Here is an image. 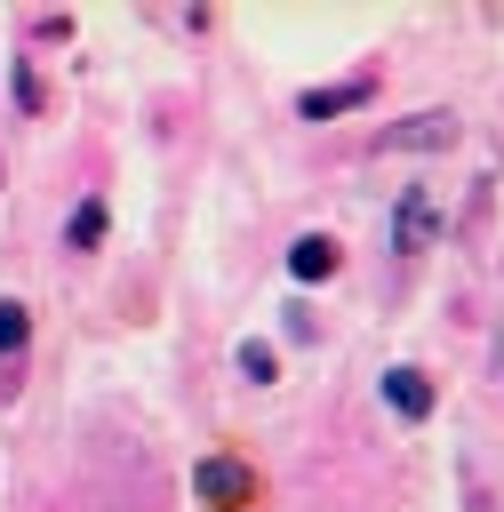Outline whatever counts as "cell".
<instances>
[{
    "label": "cell",
    "mask_w": 504,
    "mask_h": 512,
    "mask_svg": "<svg viewBox=\"0 0 504 512\" xmlns=\"http://www.w3.org/2000/svg\"><path fill=\"white\" fill-rule=\"evenodd\" d=\"M192 488H200V504H208V512H240V504L256 496V472H248L240 456H208V464L192 472Z\"/></svg>",
    "instance_id": "6da1fadb"
},
{
    "label": "cell",
    "mask_w": 504,
    "mask_h": 512,
    "mask_svg": "<svg viewBox=\"0 0 504 512\" xmlns=\"http://www.w3.org/2000/svg\"><path fill=\"white\" fill-rule=\"evenodd\" d=\"M432 232H440V208H432L424 184H408V192H400V216H392V248L416 256V248H432Z\"/></svg>",
    "instance_id": "7a4b0ae2"
},
{
    "label": "cell",
    "mask_w": 504,
    "mask_h": 512,
    "mask_svg": "<svg viewBox=\"0 0 504 512\" xmlns=\"http://www.w3.org/2000/svg\"><path fill=\"white\" fill-rule=\"evenodd\" d=\"M448 144H456V120L448 112H424V120H400V128L376 136V152H448Z\"/></svg>",
    "instance_id": "3957f363"
},
{
    "label": "cell",
    "mask_w": 504,
    "mask_h": 512,
    "mask_svg": "<svg viewBox=\"0 0 504 512\" xmlns=\"http://www.w3.org/2000/svg\"><path fill=\"white\" fill-rule=\"evenodd\" d=\"M368 88H376L368 72H360V80H336V88H312V96H296V120H336V112H352Z\"/></svg>",
    "instance_id": "277c9868"
},
{
    "label": "cell",
    "mask_w": 504,
    "mask_h": 512,
    "mask_svg": "<svg viewBox=\"0 0 504 512\" xmlns=\"http://www.w3.org/2000/svg\"><path fill=\"white\" fill-rule=\"evenodd\" d=\"M336 264H344V248H336L328 232H304V240L288 248V272H296V280H328Z\"/></svg>",
    "instance_id": "5b68a950"
},
{
    "label": "cell",
    "mask_w": 504,
    "mask_h": 512,
    "mask_svg": "<svg viewBox=\"0 0 504 512\" xmlns=\"http://www.w3.org/2000/svg\"><path fill=\"white\" fill-rule=\"evenodd\" d=\"M384 400H392L400 416H432V384H424L416 368H384Z\"/></svg>",
    "instance_id": "8992f818"
},
{
    "label": "cell",
    "mask_w": 504,
    "mask_h": 512,
    "mask_svg": "<svg viewBox=\"0 0 504 512\" xmlns=\"http://www.w3.org/2000/svg\"><path fill=\"white\" fill-rule=\"evenodd\" d=\"M104 224H112V216H104V200L88 192V200L72 208V224H64V248H96V240H104Z\"/></svg>",
    "instance_id": "52a82bcc"
},
{
    "label": "cell",
    "mask_w": 504,
    "mask_h": 512,
    "mask_svg": "<svg viewBox=\"0 0 504 512\" xmlns=\"http://www.w3.org/2000/svg\"><path fill=\"white\" fill-rule=\"evenodd\" d=\"M24 344H32V312H24L16 296H0V360H16Z\"/></svg>",
    "instance_id": "ba28073f"
},
{
    "label": "cell",
    "mask_w": 504,
    "mask_h": 512,
    "mask_svg": "<svg viewBox=\"0 0 504 512\" xmlns=\"http://www.w3.org/2000/svg\"><path fill=\"white\" fill-rule=\"evenodd\" d=\"M240 376H248V384H272V352H264V344H240Z\"/></svg>",
    "instance_id": "9c48e42d"
}]
</instances>
